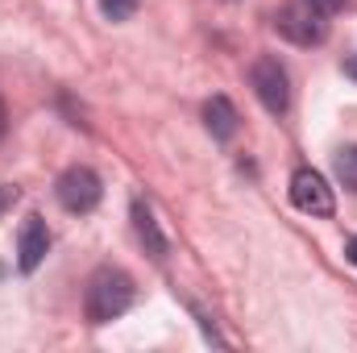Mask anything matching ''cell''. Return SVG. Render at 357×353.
Returning a JSON list of instances; mask_svg holds the SVG:
<instances>
[{
	"label": "cell",
	"mask_w": 357,
	"mask_h": 353,
	"mask_svg": "<svg viewBox=\"0 0 357 353\" xmlns=\"http://www.w3.org/2000/svg\"><path fill=\"white\" fill-rule=\"evenodd\" d=\"M133 303V278L116 266H100L88 278V291H84V312H88L91 324H108L116 316H125Z\"/></svg>",
	"instance_id": "1"
},
{
	"label": "cell",
	"mask_w": 357,
	"mask_h": 353,
	"mask_svg": "<svg viewBox=\"0 0 357 353\" xmlns=\"http://www.w3.org/2000/svg\"><path fill=\"white\" fill-rule=\"evenodd\" d=\"M274 29H278L287 42H295V46H320V42L328 38L324 13L312 8L307 0H295V4H287V8H278V13H274Z\"/></svg>",
	"instance_id": "2"
},
{
	"label": "cell",
	"mask_w": 357,
	"mask_h": 353,
	"mask_svg": "<svg viewBox=\"0 0 357 353\" xmlns=\"http://www.w3.org/2000/svg\"><path fill=\"white\" fill-rule=\"evenodd\" d=\"M250 84H254V96L262 100V108L282 117L291 108V80H287V67L274 59V54H262L254 67H250Z\"/></svg>",
	"instance_id": "3"
},
{
	"label": "cell",
	"mask_w": 357,
	"mask_h": 353,
	"mask_svg": "<svg viewBox=\"0 0 357 353\" xmlns=\"http://www.w3.org/2000/svg\"><path fill=\"white\" fill-rule=\"evenodd\" d=\"M54 195H59V204H63L67 212L84 216V212H91V208L100 204L104 183H100V175H96L91 167H67V171L59 175V183H54Z\"/></svg>",
	"instance_id": "4"
},
{
	"label": "cell",
	"mask_w": 357,
	"mask_h": 353,
	"mask_svg": "<svg viewBox=\"0 0 357 353\" xmlns=\"http://www.w3.org/2000/svg\"><path fill=\"white\" fill-rule=\"evenodd\" d=\"M291 204H295L299 212H307V216H333V212H337L333 187L324 183L320 171H312V167H299V171L291 175Z\"/></svg>",
	"instance_id": "5"
},
{
	"label": "cell",
	"mask_w": 357,
	"mask_h": 353,
	"mask_svg": "<svg viewBox=\"0 0 357 353\" xmlns=\"http://www.w3.org/2000/svg\"><path fill=\"white\" fill-rule=\"evenodd\" d=\"M46 250H50V229H46V220L42 216H25V225H21V233H17V266L25 270V274H33L42 258H46Z\"/></svg>",
	"instance_id": "6"
},
{
	"label": "cell",
	"mask_w": 357,
	"mask_h": 353,
	"mask_svg": "<svg viewBox=\"0 0 357 353\" xmlns=\"http://www.w3.org/2000/svg\"><path fill=\"white\" fill-rule=\"evenodd\" d=\"M204 125H208V133H212L216 142H233L237 129H241V117H237V108H233L229 96H212V100L204 104Z\"/></svg>",
	"instance_id": "7"
},
{
	"label": "cell",
	"mask_w": 357,
	"mask_h": 353,
	"mask_svg": "<svg viewBox=\"0 0 357 353\" xmlns=\"http://www.w3.org/2000/svg\"><path fill=\"white\" fill-rule=\"evenodd\" d=\"M129 216H133V233H137V241L146 246V254H150V258H167V237H162V229H158V220H154V208H150L146 200H133Z\"/></svg>",
	"instance_id": "8"
},
{
	"label": "cell",
	"mask_w": 357,
	"mask_h": 353,
	"mask_svg": "<svg viewBox=\"0 0 357 353\" xmlns=\"http://www.w3.org/2000/svg\"><path fill=\"white\" fill-rule=\"evenodd\" d=\"M337 179H341L349 191H357V146H345V150L337 154Z\"/></svg>",
	"instance_id": "9"
},
{
	"label": "cell",
	"mask_w": 357,
	"mask_h": 353,
	"mask_svg": "<svg viewBox=\"0 0 357 353\" xmlns=\"http://www.w3.org/2000/svg\"><path fill=\"white\" fill-rule=\"evenodd\" d=\"M137 8H142V0H100V13L108 21H129Z\"/></svg>",
	"instance_id": "10"
},
{
	"label": "cell",
	"mask_w": 357,
	"mask_h": 353,
	"mask_svg": "<svg viewBox=\"0 0 357 353\" xmlns=\"http://www.w3.org/2000/svg\"><path fill=\"white\" fill-rule=\"evenodd\" d=\"M13 204H17V187H13V183H0V216H4Z\"/></svg>",
	"instance_id": "11"
},
{
	"label": "cell",
	"mask_w": 357,
	"mask_h": 353,
	"mask_svg": "<svg viewBox=\"0 0 357 353\" xmlns=\"http://www.w3.org/2000/svg\"><path fill=\"white\" fill-rule=\"evenodd\" d=\"M307 4H312V8H320L324 17H328V13H337V8H345V0H307Z\"/></svg>",
	"instance_id": "12"
},
{
	"label": "cell",
	"mask_w": 357,
	"mask_h": 353,
	"mask_svg": "<svg viewBox=\"0 0 357 353\" xmlns=\"http://www.w3.org/2000/svg\"><path fill=\"white\" fill-rule=\"evenodd\" d=\"M341 71H345V75H349V80L357 84V54H349V59L341 63Z\"/></svg>",
	"instance_id": "13"
},
{
	"label": "cell",
	"mask_w": 357,
	"mask_h": 353,
	"mask_svg": "<svg viewBox=\"0 0 357 353\" xmlns=\"http://www.w3.org/2000/svg\"><path fill=\"white\" fill-rule=\"evenodd\" d=\"M345 258L357 266V237H349V241H345Z\"/></svg>",
	"instance_id": "14"
},
{
	"label": "cell",
	"mask_w": 357,
	"mask_h": 353,
	"mask_svg": "<svg viewBox=\"0 0 357 353\" xmlns=\"http://www.w3.org/2000/svg\"><path fill=\"white\" fill-rule=\"evenodd\" d=\"M4 129H8V117H4V100H0V137H4Z\"/></svg>",
	"instance_id": "15"
}]
</instances>
